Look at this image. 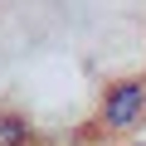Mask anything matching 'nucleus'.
Returning a JSON list of instances; mask_svg holds the SVG:
<instances>
[{
    "label": "nucleus",
    "instance_id": "nucleus-1",
    "mask_svg": "<svg viewBox=\"0 0 146 146\" xmlns=\"http://www.w3.org/2000/svg\"><path fill=\"white\" fill-rule=\"evenodd\" d=\"M146 117V83H117L102 98V127L107 131H131Z\"/></svg>",
    "mask_w": 146,
    "mask_h": 146
},
{
    "label": "nucleus",
    "instance_id": "nucleus-2",
    "mask_svg": "<svg viewBox=\"0 0 146 146\" xmlns=\"http://www.w3.org/2000/svg\"><path fill=\"white\" fill-rule=\"evenodd\" d=\"M0 141H5V146H20L25 141V122L20 117H0Z\"/></svg>",
    "mask_w": 146,
    "mask_h": 146
}]
</instances>
